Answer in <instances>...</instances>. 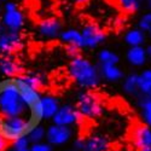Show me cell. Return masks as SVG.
Here are the masks:
<instances>
[{
	"instance_id": "6da1fadb",
	"label": "cell",
	"mask_w": 151,
	"mask_h": 151,
	"mask_svg": "<svg viewBox=\"0 0 151 151\" xmlns=\"http://www.w3.org/2000/svg\"><path fill=\"white\" fill-rule=\"evenodd\" d=\"M68 71L71 80L86 91L96 88L102 81L99 68L88 58L81 55L70 59Z\"/></svg>"
},
{
	"instance_id": "7a4b0ae2",
	"label": "cell",
	"mask_w": 151,
	"mask_h": 151,
	"mask_svg": "<svg viewBox=\"0 0 151 151\" xmlns=\"http://www.w3.org/2000/svg\"><path fill=\"white\" fill-rule=\"evenodd\" d=\"M27 111L28 108L19 96L15 79L0 81V119L24 117Z\"/></svg>"
},
{
	"instance_id": "3957f363",
	"label": "cell",
	"mask_w": 151,
	"mask_h": 151,
	"mask_svg": "<svg viewBox=\"0 0 151 151\" xmlns=\"http://www.w3.org/2000/svg\"><path fill=\"white\" fill-rule=\"evenodd\" d=\"M76 109L82 119L96 120L99 119L104 112L103 100L92 91H81L76 97Z\"/></svg>"
},
{
	"instance_id": "277c9868",
	"label": "cell",
	"mask_w": 151,
	"mask_h": 151,
	"mask_svg": "<svg viewBox=\"0 0 151 151\" xmlns=\"http://www.w3.org/2000/svg\"><path fill=\"white\" fill-rule=\"evenodd\" d=\"M30 131V124L26 117L16 116L0 119V135L9 143H12L22 135H27Z\"/></svg>"
},
{
	"instance_id": "5b68a950",
	"label": "cell",
	"mask_w": 151,
	"mask_h": 151,
	"mask_svg": "<svg viewBox=\"0 0 151 151\" xmlns=\"http://www.w3.org/2000/svg\"><path fill=\"white\" fill-rule=\"evenodd\" d=\"M0 21L9 32L19 33L24 26V15L14 1H6L3 6Z\"/></svg>"
},
{
	"instance_id": "8992f818",
	"label": "cell",
	"mask_w": 151,
	"mask_h": 151,
	"mask_svg": "<svg viewBox=\"0 0 151 151\" xmlns=\"http://www.w3.org/2000/svg\"><path fill=\"white\" fill-rule=\"evenodd\" d=\"M80 32L85 48L94 50L104 44V41L106 40V33L96 23L85 24Z\"/></svg>"
},
{
	"instance_id": "52a82bcc",
	"label": "cell",
	"mask_w": 151,
	"mask_h": 151,
	"mask_svg": "<svg viewBox=\"0 0 151 151\" xmlns=\"http://www.w3.org/2000/svg\"><path fill=\"white\" fill-rule=\"evenodd\" d=\"M53 124L64 126V127H71V126L79 124L83 120L76 106L71 104H63L59 106L57 112L51 119Z\"/></svg>"
},
{
	"instance_id": "ba28073f",
	"label": "cell",
	"mask_w": 151,
	"mask_h": 151,
	"mask_svg": "<svg viewBox=\"0 0 151 151\" xmlns=\"http://www.w3.org/2000/svg\"><path fill=\"white\" fill-rule=\"evenodd\" d=\"M73 138V129L71 127H64V126L51 124L46 128L45 139L52 146H62L69 143Z\"/></svg>"
},
{
	"instance_id": "9c48e42d",
	"label": "cell",
	"mask_w": 151,
	"mask_h": 151,
	"mask_svg": "<svg viewBox=\"0 0 151 151\" xmlns=\"http://www.w3.org/2000/svg\"><path fill=\"white\" fill-rule=\"evenodd\" d=\"M23 40L19 33L6 30L0 36V53L3 56H12L22 48Z\"/></svg>"
},
{
	"instance_id": "30bf717a",
	"label": "cell",
	"mask_w": 151,
	"mask_h": 151,
	"mask_svg": "<svg viewBox=\"0 0 151 151\" xmlns=\"http://www.w3.org/2000/svg\"><path fill=\"white\" fill-rule=\"evenodd\" d=\"M62 30V22L56 17L45 18L37 24V33L45 39H56Z\"/></svg>"
},
{
	"instance_id": "8fae6325",
	"label": "cell",
	"mask_w": 151,
	"mask_h": 151,
	"mask_svg": "<svg viewBox=\"0 0 151 151\" xmlns=\"http://www.w3.org/2000/svg\"><path fill=\"white\" fill-rule=\"evenodd\" d=\"M22 67L12 56L0 57V74L7 79H15L22 75Z\"/></svg>"
},
{
	"instance_id": "7c38bea8",
	"label": "cell",
	"mask_w": 151,
	"mask_h": 151,
	"mask_svg": "<svg viewBox=\"0 0 151 151\" xmlns=\"http://www.w3.org/2000/svg\"><path fill=\"white\" fill-rule=\"evenodd\" d=\"M15 81H16V85H17L19 96L23 99L24 104L27 105L28 110L32 109V108H34L37 103H39L40 97H41V94L39 93V91H35V90L30 88V87L27 86L19 78H15Z\"/></svg>"
},
{
	"instance_id": "4fadbf2b",
	"label": "cell",
	"mask_w": 151,
	"mask_h": 151,
	"mask_svg": "<svg viewBox=\"0 0 151 151\" xmlns=\"http://www.w3.org/2000/svg\"><path fill=\"white\" fill-rule=\"evenodd\" d=\"M59 106H60L59 99L57 97L51 94H45L40 97L39 108H40L42 120H51L57 112V110L59 109Z\"/></svg>"
},
{
	"instance_id": "5bb4252c",
	"label": "cell",
	"mask_w": 151,
	"mask_h": 151,
	"mask_svg": "<svg viewBox=\"0 0 151 151\" xmlns=\"http://www.w3.org/2000/svg\"><path fill=\"white\" fill-rule=\"evenodd\" d=\"M132 143L138 150L151 147V128L146 124H138L132 133Z\"/></svg>"
},
{
	"instance_id": "9a60e30c",
	"label": "cell",
	"mask_w": 151,
	"mask_h": 151,
	"mask_svg": "<svg viewBox=\"0 0 151 151\" xmlns=\"http://www.w3.org/2000/svg\"><path fill=\"white\" fill-rule=\"evenodd\" d=\"M98 68L100 78L108 82H119L124 78V73L119 64H99Z\"/></svg>"
},
{
	"instance_id": "2e32d148",
	"label": "cell",
	"mask_w": 151,
	"mask_h": 151,
	"mask_svg": "<svg viewBox=\"0 0 151 151\" xmlns=\"http://www.w3.org/2000/svg\"><path fill=\"white\" fill-rule=\"evenodd\" d=\"M126 60L128 64L135 68H142L146 64L147 58L145 53V47L144 46H134L128 47L127 52H126Z\"/></svg>"
},
{
	"instance_id": "e0dca14e",
	"label": "cell",
	"mask_w": 151,
	"mask_h": 151,
	"mask_svg": "<svg viewBox=\"0 0 151 151\" xmlns=\"http://www.w3.org/2000/svg\"><path fill=\"white\" fill-rule=\"evenodd\" d=\"M110 142L105 135L93 134L85 139L83 151H109Z\"/></svg>"
},
{
	"instance_id": "ac0fdd59",
	"label": "cell",
	"mask_w": 151,
	"mask_h": 151,
	"mask_svg": "<svg viewBox=\"0 0 151 151\" xmlns=\"http://www.w3.org/2000/svg\"><path fill=\"white\" fill-rule=\"evenodd\" d=\"M59 39L63 41L67 46H75L79 48H83V42H82V36L81 32L75 28H68L62 30L59 34Z\"/></svg>"
},
{
	"instance_id": "d6986e66",
	"label": "cell",
	"mask_w": 151,
	"mask_h": 151,
	"mask_svg": "<svg viewBox=\"0 0 151 151\" xmlns=\"http://www.w3.org/2000/svg\"><path fill=\"white\" fill-rule=\"evenodd\" d=\"M123 41L127 44L129 47H134V46H144L145 41H146V34L139 29V28H132L129 30H127L123 35Z\"/></svg>"
},
{
	"instance_id": "ffe728a7",
	"label": "cell",
	"mask_w": 151,
	"mask_h": 151,
	"mask_svg": "<svg viewBox=\"0 0 151 151\" xmlns=\"http://www.w3.org/2000/svg\"><path fill=\"white\" fill-rule=\"evenodd\" d=\"M138 93L151 98V68L144 69L138 74Z\"/></svg>"
},
{
	"instance_id": "44dd1931",
	"label": "cell",
	"mask_w": 151,
	"mask_h": 151,
	"mask_svg": "<svg viewBox=\"0 0 151 151\" xmlns=\"http://www.w3.org/2000/svg\"><path fill=\"white\" fill-rule=\"evenodd\" d=\"M27 86H29L30 88L39 91L45 83V76L39 73H29V74H23L21 76H18Z\"/></svg>"
},
{
	"instance_id": "7402d4cb",
	"label": "cell",
	"mask_w": 151,
	"mask_h": 151,
	"mask_svg": "<svg viewBox=\"0 0 151 151\" xmlns=\"http://www.w3.org/2000/svg\"><path fill=\"white\" fill-rule=\"evenodd\" d=\"M138 105L140 109V115L144 124L151 128V98L140 96L138 99Z\"/></svg>"
},
{
	"instance_id": "603a6c76",
	"label": "cell",
	"mask_w": 151,
	"mask_h": 151,
	"mask_svg": "<svg viewBox=\"0 0 151 151\" xmlns=\"http://www.w3.org/2000/svg\"><path fill=\"white\" fill-rule=\"evenodd\" d=\"M122 90L126 94H138V74L132 73L122 79Z\"/></svg>"
},
{
	"instance_id": "cb8c5ba5",
	"label": "cell",
	"mask_w": 151,
	"mask_h": 151,
	"mask_svg": "<svg viewBox=\"0 0 151 151\" xmlns=\"http://www.w3.org/2000/svg\"><path fill=\"white\" fill-rule=\"evenodd\" d=\"M98 62L99 64H119L120 57L116 52L111 51L109 48H102L98 52Z\"/></svg>"
},
{
	"instance_id": "d4e9b609",
	"label": "cell",
	"mask_w": 151,
	"mask_h": 151,
	"mask_svg": "<svg viewBox=\"0 0 151 151\" xmlns=\"http://www.w3.org/2000/svg\"><path fill=\"white\" fill-rule=\"evenodd\" d=\"M45 135H46V128L42 124H37L35 127H33L28 133L27 137L30 142V144H35V143H41L45 140Z\"/></svg>"
},
{
	"instance_id": "484cf974",
	"label": "cell",
	"mask_w": 151,
	"mask_h": 151,
	"mask_svg": "<svg viewBox=\"0 0 151 151\" xmlns=\"http://www.w3.org/2000/svg\"><path fill=\"white\" fill-rule=\"evenodd\" d=\"M117 4L123 11L132 14V12H135L140 9L142 0H117Z\"/></svg>"
},
{
	"instance_id": "4316f807",
	"label": "cell",
	"mask_w": 151,
	"mask_h": 151,
	"mask_svg": "<svg viewBox=\"0 0 151 151\" xmlns=\"http://www.w3.org/2000/svg\"><path fill=\"white\" fill-rule=\"evenodd\" d=\"M138 28L142 29L146 36L149 35L151 37V11L145 12V14L139 18V22H138Z\"/></svg>"
},
{
	"instance_id": "83f0119b",
	"label": "cell",
	"mask_w": 151,
	"mask_h": 151,
	"mask_svg": "<svg viewBox=\"0 0 151 151\" xmlns=\"http://www.w3.org/2000/svg\"><path fill=\"white\" fill-rule=\"evenodd\" d=\"M10 144H11V150H26L29 149L32 145L27 135H22Z\"/></svg>"
},
{
	"instance_id": "f1b7e54d",
	"label": "cell",
	"mask_w": 151,
	"mask_h": 151,
	"mask_svg": "<svg viewBox=\"0 0 151 151\" xmlns=\"http://www.w3.org/2000/svg\"><path fill=\"white\" fill-rule=\"evenodd\" d=\"M30 151H53V146L50 145L46 142H41V143H35L32 144L29 147Z\"/></svg>"
},
{
	"instance_id": "f546056e",
	"label": "cell",
	"mask_w": 151,
	"mask_h": 151,
	"mask_svg": "<svg viewBox=\"0 0 151 151\" xmlns=\"http://www.w3.org/2000/svg\"><path fill=\"white\" fill-rule=\"evenodd\" d=\"M85 147V139L83 138H76L74 142H73V149L75 151H83Z\"/></svg>"
},
{
	"instance_id": "4dcf8cb0",
	"label": "cell",
	"mask_w": 151,
	"mask_h": 151,
	"mask_svg": "<svg viewBox=\"0 0 151 151\" xmlns=\"http://www.w3.org/2000/svg\"><path fill=\"white\" fill-rule=\"evenodd\" d=\"M67 53L68 56H70V58L78 57L81 55V48L75 47V46H67Z\"/></svg>"
},
{
	"instance_id": "1f68e13d",
	"label": "cell",
	"mask_w": 151,
	"mask_h": 151,
	"mask_svg": "<svg viewBox=\"0 0 151 151\" xmlns=\"http://www.w3.org/2000/svg\"><path fill=\"white\" fill-rule=\"evenodd\" d=\"M9 142H6L4 138L0 135V151H6V149H7V146H9Z\"/></svg>"
},
{
	"instance_id": "d6a6232c",
	"label": "cell",
	"mask_w": 151,
	"mask_h": 151,
	"mask_svg": "<svg viewBox=\"0 0 151 151\" xmlns=\"http://www.w3.org/2000/svg\"><path fill=\"white\" fill-rule=\"evenodd\" d=\"M145 53H146L147 60H151V44H149V45L145 47Z\"/></svg>"
},
{
	"instance_id": "836d02e7",
	"label": "cell",
	"mask_w": 151,
	"mask_h": 151,
	"mask_svg": "<svg viewBox=\"0 0 151 151\" xmlns=\"http://www.w3.org/2000/svg\"><path fill=\"white\" fill-rule=\"evenodd\" d=\"M5 32H6V28L4 27V24L1 23V21H0V36H1V35H3Z\"/></svg>"
},
{
	"instance_id": "e575fe53",
	"label": "cell",
	"mask_w": 151,
	"mask_h": 151,
	"mask_svg": "<svg viewBox=\"0 0 151 151\" xmlns=\"http://www.w3.org/2000/svg\"><path fill=\"white\" fill-rule=\"evenodd\" d=\"M73 1L76 4H85V3H88L90 0H73Z\"/></svg>"
},
{
	"instance_id": "d590c367",
	"label": "cell",
	"mask_w": 151,
	"mask_h": 151,
	"mask_svg": "<svg viewBox=\"0 0 151 151\" xmlns=\"http://www.w3.org/2000/svg\"><path fill=\"white\" fill-rule=\"evenodd\" d=\"M146 5H147V7H149L150 11H151V0H146Z\"/></svg>"
},
{
	"instance_id": "8d00e7d4",
	"label": "cell",
	"mask_w": 151,
	"mask_h": 151,
	"mask_svg": "<svg viewBox=\"0 0 151 151\" xmlns=\"http://www.w3.org/2000/svg\"><path fill=\"white\" fill-rule=\"evenodd\" d=\"M138 151H151V147H145V149H140Z\"/></svg>"
},
{
	"instance_id": "74e56055",
	"label": "cell",
	"mask_w": 151,
	"mask_h": 151,
	"mask_svg": "<svg viewBox=\"0 0 151 151\" xmlns=\"http://www.w3.org/2000/svg\"><path fill=\"white\" fill-rule=\"evenodd\" d=\"M1 12H3V5L0 3V16H1Z\"/></svg>"
},
{
	"instance_id": "f35d334b",
	"label": "cell",
	"mask_w": 151,
	"mask_h": 151,
	"mask_svg": "<svg viewBox=\"0 0 151 151\" xmlns=\"http://www.w3.org/2000/svg\"><path fill=\"white\" fill-rule=\"evenodd\" d=\"M11 151H30L29 149H26V150H11Z\"/></svg>"
},
{
	"instance_id": "ab89813d",
	"label": "cell",
	"mask_w": 151,
	"mask_h": 151,
	"mask_svg": "<svg viewBox=\"0 0 151 151\" xmlns=\"http://www.w3.org/2000/svg\"><path fill=\"white\" fill-rule=\"evenodd\" d=\"M6 1H10V0H0V3H6Z\"/></svg>"
},
{
	"instance_id": "60d3db41",
	"label": "cell",
	"mask_w": 151,
	"mask_h": 151,
	"mask_svg": "<svg viewBox=\"0 0 151 151\" xmlns=\"http://www.w3.org/2000/svg\"><path fill=\"white\" fill-rule=\"evenodd\" d=\"M67 151H75V150H74V149H71V150H67Z\"/></svg>"
},
{
	"instance_id": "b9f144b4",
	"label": "cell",
	"mask_w": 151,
	"mask_h": 151,
	"mask_svg": "<svg viewBox=\"0 0 151 151\" xmlns=\"http://www.w3.org/2000/svg\"><path fill=\"white\" fill-rule=\"evenodd\" d=\"M142 1H143V0H142Z\"/></svg>"
}]
</instances>
